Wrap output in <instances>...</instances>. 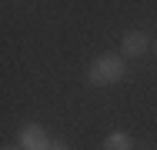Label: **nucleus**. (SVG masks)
<instances>
[{
	"label": "nucleus",
	"instance_id": "f257e3e1",
	"mask_svg": "<svg viewBox=\"0 0 157 150\" xmlns=\"http://www.w3.org/2000/svg\"><path fill=\"white\" fill-rule=\"evenodd\" d=\"M127 77V60L117 57V54H100V57L90 60L87 67V80L94 87H114Z\"/></svg>",
	"mask_w": 157,
	"mask_h": 150
},
{
	"label": "nucleus",
	"instance_id": "f03ea898",
	"mask_svg": "<svg viewBox=\"0 0 157 150\" xmlns=\"http://www.w3.org/2000/svg\"><path fill=\"white\" fill-rule=\"evenodd\" d=\"M17 147L20 150H50V144H54V137L40 127V123H24L20 130H17Z\"/></svg>",
	"mask_w": 157,
	"mask_h": 150
},
{
	"label": "nucleus",
	"instance_id": "7ed1b4c3",
	"mask_svg": "<svg viewBox=\"0 0 157 150\" xmlns=\"http://www.w3.org/2000/svg\"><path fill=\"white\" fill-rule=\"evenodd\" d=\"M121 50H124V57H140L151 50V37L144 30H127L124 40H121Z\"/></svg>",
	"mask_w": 157,
	"mask_h": 150
},
{
	"label": "nucleus",
	"instance_id": "20e7f679",
	"mask_svg": "<svg viewBox=\"0 0 157 150\" xmlns=\"http://www.w3.org/2000/svg\"><path fill=\"white\" fill-rule=\"evenodd\" d=\"M130 147H134V140L127 130H110L104 137V150H130Z\"/></svg>",
	"mask_w": 157,
	"mask_h": 150
},
{
	"label": "nucleus",
	"instance_id": "39448f33",
	"mask_svg": "<svg viewBox=\"0 0 157 150\" xmlns=\"http://www.w3.org/2000/svg\"><path fill=\"white\" fill-rule=\"evenodd\" d=\"M50 150H70V147H67V140H60V137H54V144H50Z\"/></svg>",
	"mask_w": 157,
	"mask_h": 150
},
{
	"label": "nucleus",
	"instance_id": "423d86ee",
	"mask_svg": "<svg viewBox=\"0 0 157 150\" xmlns=\"http://www.w3.org/2000/svg\"><path fill=\"white\" fill-rule=\"evenodd\" d=\"M3 150H20V147H3Z\"/></svg>",
	"mask_w": 157,
	"mask_h": 150
},
{
	"label": "nucleus",
	"instance_id": "0eeeda50",
	"mask_svg": "<svg viewBox=\"0 0 157 150\" xmlns=\"http://www.w3.org/2000/svg\"><path fill=\"white\" fill-rule=\"evenodd\" d=\"M154 54H157V40H154Z\"/></svg>",
	"mask_w": 157,
	"mask_h": 150
}]
</instances>
